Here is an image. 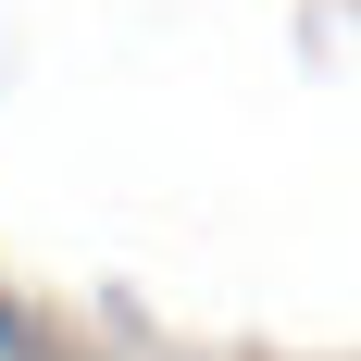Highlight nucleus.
I'll list each match as a JSON object with an SVG mask.
<instances>
[{
    "label": "nucleus",
    "mask_w": 361,
    "mask_h": 361,
    "mask_svg": "<svg viewBox=\"0 0 361 361\" xmlns=\"http://www.w3.org/2000/svg\"><path fill=\"white\" fill-rule=\"evenodd\" d=\"M0 361H37V312H25L13 287H0Z\"/></svg>",
    "instance_id": "obj_1"
}]
</instances>
